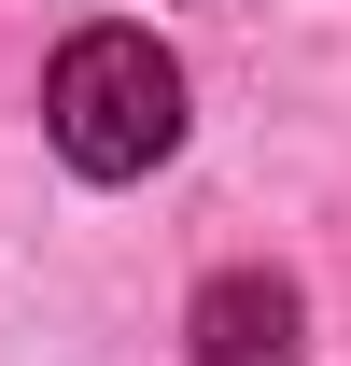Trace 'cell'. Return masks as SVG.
Wrapping results in <instances>:
<instances>
[{
  "mask_svg": "<svg viewBox=\"0 0 351 366\" xmlns=\"http://www.w3.org/2000/svg\"><path fill=\"white\" fill-rule=\"evenodd\" d=\"M43 127L85 183H127L183 141V71L155 29H71L56 43V85H43Z\"/></svg>",
  "mask_w": 351,
  "mask_h": 366,
  "instance_id": "1",
  "label": "cell"
},
{
  "mask_svg": "<svg viewBox=\"0 0 351 366\" xmlns=\"http://www.w3.org/2000/svg\"><path fill=\"white\" fill-rule=\"evenodd\" d=\"M197 366H295L309 352V310H295V282L281 268H225V282H197Z\"/></svg>",
  "mask_w": 351,
  "mask_h": 366,
  "instance_id": "2",
  "label": "cell"
}]
</instances>
